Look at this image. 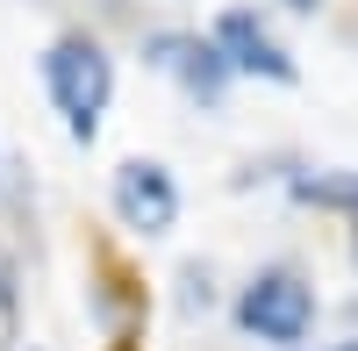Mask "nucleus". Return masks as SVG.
Returning <instances> with one entry per match:
<instances>
[{
  "label": "nucleus",
  "mask_w": 358,
  "mask_h": 351,
  "mask_svg": "<svg viewBox=\"0 0 358 351\" xmlns=\"http://www.w3.org/2000/svg\"><path fill=\"white\" fill-rule=\"evenodd\" d=\"M208 36H215V50L229 57V72H244V79H273V86H294V79H301L294 50H287L251 8H222Z\"/></svg>",
  "instance_id": "obj_5"
},
{
  "label": "nucleus",
  "mask_w": 358,
  "mask_h": 351,
  "mask_svg": "<svg viewBox=\"0 0 358 351\" xmlns=\"http://www.w3.org/2000/svg\"><path fill=\"white\" fill-rule=\"evenodd\" d=\"M351 258H358V215H351Z\"/></svg>",
  "instance_id": "obj_11"
},
{
  "label": "nucleus",
  "mask_w": 358,
  "mask_h": 351,
  "mask_svg": "<svg viewBox=\"0 0 358 351\" xmlns=\"http://www.w3.org/2000/svg\"><path fill=\"white\" fill-rule=\"evenodd\" d=\"M308 351V344H301ZM315 351H358V337H337V344H315Z\"/></svg>",
  "instance_id": "obj_9"
},
{
  "label": "nucleus",
  "mask_w": 358,
  "mask_h": 351,
  "mask_svg": "<svg viewBox=\"0 0 358 351\" xmlns=\"http://www.w3.org/2000/svg\"><path fill=\"white\" fill-rule=\"evenodd\" d=\"M43 94H50V108L65 115V129H72V143H94L101 136V115H108V101H115V57L94 43V36H57L50 50H43Z\"/></svg>",
  "instance_id": "obj_1"
},
{
  "label": "nucleus",
  "mask_w": 358,
  "mask_h": 351,
  "mask_svg": "<svg viewBox=\"0 0 358 351\" xmlns=\"http://www.w3.org/2000/svg\"><path fill=\"white\" fill-rule=\"evenodd\" d=\"M115 215H122V229H136V237H165V229L179 222V180L158 165V158H129L115 165Z\"/></svg>",
  "instance_id": "obj_4"
},
{
  "label": "nucleus",
  "mask_w": 358,
  "mask_h": 351,
  "mask_svg": "<svg viewBox=\"0 0 358 351\" xmlns=\"http://www.w3.org/2000/svg\"><path fill=\"white\" fill-rule=\"evenodd\" d=\"M143 57L179 86L187 101H201V108H222V94H229V57L215 50V36H194V29H151L143 36Z\"/></svg>",
  "instance_id": "obj_3"
},
{
  "label": "nucleus",
  "mask_w": 358,
  "mask_h": 351,
  "mask_svg": "<svg viewBox=\"0 0 358 351\" xmlns=\"http://www.w3.org/2000/svg\"><path fill=\"white\" fill-rule=\"evenodd\" d=\"M287 194L301 201V208H322V215H358V172L337 165V172H294Z\"/></svg>",
  "instance_id": "obj_6"
},
{
  "label": "nucleus",
  "mask_w": 358,
  "mask_h": 351,
  "mask_svg": "<svg viewBox=\"0 0 358 351\" xmlns=\"http://www.w3.org/2000/svg\"><path fill=\"white\" fill-rule=\"evenodd\" d=\"M22 344V294H15V273L0 266V351Z\"/></svg>",
  "instance_id": "obj_7"
},
{
  "label": "nucleus",
  "mask_w": 358,
  "mask_h": 351,
  "mask_svg": "<svg viewBox=\"0 0 358 351\" xmlns=\"http://www.w3.org/2000/svg\"><path fill=\"white\" fill-rule=\"evenodd\" d=\"M287 8H294V15H315V8H322V0H287Z\"/></svg>",
  "instance_id": "obj_10"
},
{
  "label": "nucleus",
  "mask_w": 358,
  "mask_h": 351,
  "mask_svg": "<svg viewBox=\"0 0 358 351\" xmlns=\"http://www.w3.org/2000/svg\"><path fill=\"white\" fill-rule=\"evenodd\" d=\"M315 315H322V301H315V287L294 266H265V273L244 280V294H236V330L273 344V351H301Z\"/></svg>",
  "instance_id": "obj_2"
},
{
  "label": "nucleus",
  "mask_w": 358,
  "mask_h": 351,
  "mask_svg": "<svg viewBox=\"0 0 358 351\" xmlns=\"http://www.w3.org/2000/svg\"><path fill=\"white\" fill-rule=\"evenodd\" d=\"M208 301H215V294H208V273L187 266V308H208Z\"/></svg>",
  "instance_id": "obj_8"
}]
</instances>
